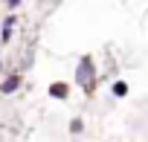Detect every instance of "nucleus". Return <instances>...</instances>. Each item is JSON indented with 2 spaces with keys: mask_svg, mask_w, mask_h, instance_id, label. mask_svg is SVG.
I'll use <instances>...</instances> for the list:
<instances>
[{
  "mask_svg": "<svg viewBox=\"0 0 148 142\" xmlns=\"http://www.w3.org/2000/svg\"><path fill=\"white\" fill-rule=\"evenodd\" d=\"M18 87H21V79H18V76H9L3 84H0V90H3V93H15Z\"/></svg>",
  "mask_w": 148,
  "mask_h": 142,
  "instance_id": "7ed1b4c3",
  "label": "nucleus"
},
{
  "mask_svg": "<svg viewBox=\"0 0 148 142\" xmlns=\"http://www.w3.org/2000/svg\"><path fill=\"white\" fill-rule=\"evenodd\" d=\"M113 93H116V96H125V93H128V84H125V81H116V84H113Z\"/></svg>",
  "mask_w": 148,
  "mask_h": 142,
  "instance_id": "39448f33",
  "label": "nucleus"
},
{
  "mask_svg": "<svg viewBox=\"0 0 148 142\" xmlns=\"http://www.w3.org/2000/svg\"><path fill=\"white\" fill-rule=\"evenodd\" d=\"M52 93H55L58 99H64V96H67V87H64V84H52Z\"/></svg>",
  "mask_w": 148,
  "mask_h": 142,
  "instance_id": "423d86ee",
  "label": "nucleus"
},
{
  "mask_svg": "<svg viewBox=\"0 0 148 142\" xmlns=\"http://www.w3.org/2000/svg\"><path fill=\"white\" fill-rule=\"evenodd\" d=\"M96 81H99V73H96V67H93V58H82L79 67H76V84L84 93H93L96 90Z\"/></svg>",
  "mask_w": 148,
  "mask_h": 142,
  "instance_id": "f257e3e1",
  "label": "nucleus"
},
{
  "mask_svg": "<svg viewBox=\"0 0 148 142\" xmlns=\"http://www.w3.org/2000/svg\"><path fill=\"white\" fill-rule=\"evenodd\" d=\"M12 32H15V18H6V20H3V29H0V41L6 44V41L12 38Z\"/></svg>",
  "mask_w": 148,
  "mask_h": 142,
  "instance_id": "f03ea898",
  "label": "nucleus"
},
{
  "mask_svg": "<svg viewBox=\"0 0 148 142\" xmlns=\"http://www.w3.org/2000/svg\"><path fill=\"white\" fill-rule=\"evenodd\" d=\"M82 130H84V125H82V119H73V122H70V133H73V136H79Z\"/></svg>",
  "mask_w": 148,
  "mask_h": 142,
  "instance_id": "20e7f679",
  "label": "nucleus"
},
{
  "mask_svg": "<svg viewBox=\"0 0 148 142\" xmlns=\"http://www.w3.org/2000/svg\"><path fill=\"white\" fill-rule=\"evenodd\" d=\"M18 3H21V0H9V6H12V9H15V6H18Z\"/></svg>",
  "mask_w": 148,
  "mask_h": 142,
  "instance_id": "0eeeda50",
  "label": "nucleus"
}]
</instances>
